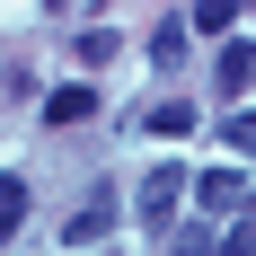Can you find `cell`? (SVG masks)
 Returning a JSON list of instances; mask_svg holds the SVG:
<instances>
[{
	"instance_id": "obj_1",
	"label": "cell",
	"mask_w": 256,
	"mask_h": 256,
	"mask_svg": "<svg viewBox=\"0 0 256 256\" xmlns=\"http://www.w3.org/2000/svg\"><path fill=\"white\" fill-rule=\"evenodd\" d=\"M177 194H186V168H177V159H159L150 177H142V204H132V212H142L150 230H168V221H177Z\"/></svg>"
},
{
	"instance_id": "obj_2",
	"label": "cell",
	"mask_w": 256,
	"mask_h": 256,
	"mask_svg": "<svg viewBox=\"0 0 256 256\" xmlns=\"http://www.w3.org/2000/svg\"><path fill=\"white\" fill-rule=\"evenodd\" d=\"M106 230H115V194H106V186H98V194H88V204H80L71 221H62V238H71V248H98Z\"/></svg>"
},
{
	"instance_id": "obj_3",
	"label": "cell",
	"mask_w": 256,
	"mask_h": 256,
	"mask_svg": "<svg viewBox=\"0 0 256 256\" xmlns=\"http://www.w3.org/2000/svg\"><path fill=\"white\" fill-rule=\"evenodd\" d=\"M212 80H221V98H248L256 88V44H221V71Z\"/></svg>"
},
{
	"instance_id": "obj_4",
	"label": "cell",
	"mask_w": 256,
	"mask_h": 256,
	"mask_svg": "<svg viewBox=\"0 0 256 256\" xmlns=\"http://www.w3.org/2000/svg\"><path fill=\"white\" fill-rule=\"evenodd\" d=\"M88 115H98L88 88H53V98H44V124H53V132H62V124H88Z\"/></svg>"
},
{
	"instance_id": "obj_5",
	"label": "cell",
	"mask_w": 256,
	"mask_h": 256,
	"mask_svg": "<svg viewBox=\"0 0 256 256\" xmlns=\"http://www.w3.org/2000/svg\"><path fill=\"white\" fill-rule=\"evenodd\" d=\"M26 221V177H0V238H18Z\"/></svg>"
},
{
	"instance_id": "obj_6",
	"label": "cell",
	"mask_w": 256,
	"mask_h": 256,
	"mask_svg": "<svg viewBox=\"0 0 256 256\" xmlns=\"http://www.w3.org/2000/svg\"><path fill=\"white\" fill-rule=\"evenodd\" d=\"M230 204H248V186H238L230 168H212L204 177V212H230Z\"/></svg>"
},
{
	"instance_id": "obj_7",
	"label": "cell",
	"mask_w": 256,
	"mask_h": 256,
	"mask_svg": "<svg viewBox=\"0 0 256 256\" xmlns=\"http://www.w3.org/2000/svg\"><path fill=\"white\" fill-rule=\"evenodd\" d=\"M186 26H194V36H230V26H238V9H230V0H204Z\"/></svg>"
},
{
	"instance_id": "obj_8",
	"label": "cell",
	"mask_w": 256,
	"mask_h": 256,
	"mask_svg": "<svg viewBox=\"0 0 256 256\" xmlns=\"http://www.w3.org/2000/svg\"><path fill=\"white\" fill-rule=\"evenodd\" d=\"M150 62H186V18H159V36H150Z\"/></svg>"
},
{
	"instance_id": "obj_9",
	"label": "cell",
	"mask_w": 256,
	"mask_h": 256,
	"mask_svg": "<svg viewBox=\"0 0 256 256\" xmlns=\"http://www.w3.org/2000/svg\"><path fill=\"white\" fill-rule=\"evenodd\" d=\"M150 132H194V106H186V98H168V106H150Z\"/></svg>"
},
{
	"instance_id": "obj_10",
	"label": "cell",
	"mask_w": 256,
	"mask_h": 256,
	"mask_svg": "<svg viewBox=\"0 0 256 256\" xmlns=\"http://www.w3.org/2000/svg\"><path fill=\"white\" fill-rule=\"evenodd\" d=\"M230 150H248V159H256V106H238V115H230Z\"/></svg>"
},
{
	"instance_id": "obj_11",
	"label": "cell",
	"mask_w": 256,
	"mask_h": 256,
	"mask_svg": "<svg viewBox=\"0 0 256 256\" xmlns=\"http://www.w3.org/2000/svg\"><path fill=\"white\" fill-rule=\"evenodd\" d=\"M177 256H221V238L212 230H177Z\"/></svg>"
},
{
	"instance_id": "obj_12",
	"label": "cell",
	"mask_w": 256,
	"mask_h": 256,
	"mask_svg": "<svg viewBox=\"0 0 256 256\" xmlns=\"http://www.w3.org/2000/svg\"><path fill=\"white\" fill-rule=\"evenodd\" d=\"M221 256H256V221H238V230L221 238Z\"/></svg>"
}]
</instances>
